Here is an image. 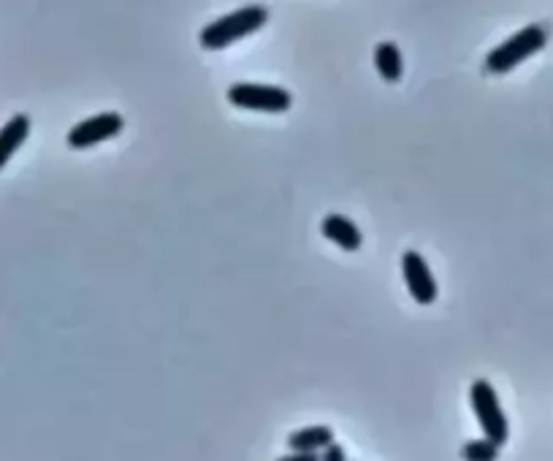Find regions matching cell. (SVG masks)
<instances>
[{
  "mask_svg": "<svg viewBox=\"0 0 553 461\" xmlns=\"http://www.w3.org/2000/svg\"><path fill=\"white\" fill-rule=\"evenodd\" d=\"M228 101L234 106H239V109H250V112L280 114L291 109L293 95L288 93L285 87L250 85V82H242V85L228 87Z\"/></svg>",
  "mask_w": 553,
  "mask_h": 461,
  "instance_id": "4",
  "label": "cell"
},
{
  "mask_svg": "<svg viewBox=\"0 0 553 461\" xmlns=\"http://www.w3.org/2000/svg\"><path fill=\"white\" fill-rule=\"evenodd\" d=\"M329 443H334V429L331 426H307L288 437V448L293 451H320Z\"/></svg>",
  "mask_w": 553,
  "mask_h": 461,
  "instance_id": "10",
  "label": "cell"
},
{
  "mask_svg": "<svg viewBox=\"0 0 553 461\" xmlns=\"http://www.w3.org/2000/svg\"><path fill=\"white\" fill-rule=\"evenodd\" d=\"M402 274L404 283H407V291L418 304H434L437 302V283H434V274L429 269V264L423 261L421 253L415 250H407L402 255Z\"/></svg>",
  "mask_w": 553,
  "mask_h": 461,
  "instance_id": "6",
  "label": "cell"
},
{
  "mask_svg": "<svg viewBox=\"0 0 553 461\" xmlns=\"http://www.w3.org/2000/svg\"><path fill=\"white\" fill-rule=\"evenodd\" d=\"M285 461H320V451H293Z\"/></svg>",
  "mask_w": 553,
  "mask_h": 461,
  "instance_id": "13",
  "label": "cell"
},
{
  "mask_svg": "<svg viewBox=\"0 0 553 461\" xmlns=\"http://www.w3.org/2000/svg\"><path fill=\"white\" fill-rule=\"evenodd\" d=\"M266 19H269V11L263 6H244V9L231 11V14L209 22L207 28L201 30L198 41L207 52H220V49L242 41V38L253 36L255 30H261L266 25Z\"/></svg>",
  "mask_w": 553,
  "mask_h": 461,
  "instance_id": "1",
  "label": "cell"
},
{
  "mask_svg": "<svg viewBox=\"0 0 553 461\" xmlns=\"http://www.w3.org/2000/svg\"><path fill=\"white\" fill-rule=\"evenodd\" d=\"M545 44H548V30L543 25H526L524 30H518L516 36H510L497 49L488 52L486 71L494 76L510 74L524 60H529L537 52H543Z\"/></svg>",
  "mask_w": 553,
  "mask_h": 461,
  "instance_id": "2",
  "label": "cell"
},
{
  "mask_svg": "<svg viewBox=\"0 0 553 461\" xmlns=\"http://www.w3.org/2000/svg\"><path fill=\"white\" fill-rule=\"evenodd\" d=\"M122 128H125L122 114H95V117H87V120L76 123L74 128L68 131V147H74V150H87V147H95V144L106 142V139L120 136Z\"/></svg>",
  "mask_w": 553,
  "mask_h": 461,
  "instance_id": "5",
  "label": "cell"
},
{
  "mask_svg": "<svg viewBox=\"0 0 553 461\" xmlns=\"http://www.w3.org/2000/svg\"><path fill=\"white\" fill-rule=\"evenodd\" d=\"M30 136V117L28 114H14L9 123L0 128V171L9 163L22 144Z\"/></svg>",
  "mask_w": 553,
  "mask_h": 461,
  "instance_id": "8",
  "label": "cell"
},
{
  "mask_svg": "<svg viewBox=\"0 0 553 461\" xmlns=\"http://www.w3.org/2000/svg\"><path fill=\"white\" fill-rule=\"evenodd\" d=\"M469 405L475 410L480 429L488 440H494L497 445H505L510 437V426H507V415L499 405V396L494 386L488 380H475L469 388Z\"/></svg>",
  "mask_w": 553,
  "mask_h": 461,
  "instance_id": "3",
  "label": "cell"
},
{
  "mask_svg": "<svg viewBox=\"0 0 553 461\" xmlns=\"http://www.w3.org/2000/svg\"><path fill=\"white\" fill-rule=\"evenodd\" d=\"M375 68L380 79H385L388 85H396L404 76V60L399 44H394V41H380L375 47Z\"/></svg>",
  "mask_w": 553,
  "mask_h": 461,
  "instance_id": "9",
  "label": "cell"
},
{
  "mask_svg": "<svg viewBox=\"0 0 553 461\" xmlns=\"http://www.w3.org/2000/svg\"><path fill=\"white\" fill-rule=\"evenodd\" d=\"M499 448L502 445H497L494 440H472V443L464 445V459H472V461H491L499 456Z\"/></svg>",
  "mask_w": 553,
  "mask_h": 461,
  "instance_id": "11",
  "label": "cell"
},
{
  "mask_svg": "<svg viewBox=\"0 0 553 461\" xmlns=\"http://www.w3.org/2000/svg\"><path fill=\"white\" fill-rule=\"evenodd\" d=\"M320 231H323V236L329 239V242H334L337 247H342L345 253H356V250H361V245H364V234L358 231V226L350 220V217L345 215H326L323 217V226H320Z\"/></svg>",
  "mask_w": 553,
  "mask_h": 461,
  "instance_id": "7",
  "label": "cell"
},
{
  "mask_svg": "<svg viewBox=\"0 0 553 461\" xmlns=\"http://www.w3.org/2000/svg\"><path fill=\"white\" fill-rule=\"evenodd\" d=\"M320 459H323V461H345L347 456L337 443H329L326 448H323V453H320Z\"/></svg>",
  "mask_w": 553,
  "mask_h": 461,
  "instance_id": "12",
  "label": "cell"
}]
</instances>
